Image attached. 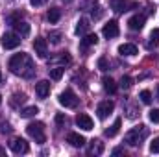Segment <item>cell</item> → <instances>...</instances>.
Masks as SVG:
<instances>
[{
  "label": "cell",
  "mask_w": 159,
  "mask_h": 157,
  "mask_svg": "<svg viewBox=\"0 0 159 157\" xmlns=\"http://www.w3.org/2000/svg\"><path fill=\"white\" fill-rule=\"evenodd\" d=\"M120 126H122V120L117 118V120H115V124H113L111 128H107V129H106V137H109V139H111V137H115V135L119 133Z\"/></svg>",
  "instance_id": "cb8c5ba5"
},
{
  "label": "cell",
  "mask_w": 159,
  "mask_h": 157,
  "mask_svg": "<svg viewBox=\"0 0 159 157\" xmlns=\"http://www.w3.org/2000/svg\"><path fill=\"white\" fill-rule=\"evenodd\" d=\"M80 98L76 96V92L72 91V89H65L61 94H59V104L63 105V107H69V109H74L76 105H78Z\"/></svg>",
  "instance_id": "277c9868"
},
{
  "label": "cell",
  "mask_w": 159,
  "mask_h": 157,
  "mask_svg": "<svg viewBox=\"0 0 159 157\" xmlns=\"http://www.w3.org/2000/svg\"><path fill=\"white\" fill-rule=\"evenodd\" d=\"M139 98H141V102L143 104H152V92L148 91V89H144V91H141V94H139Z\"/></svg>",
  "instance_id": "4316f807"
},
{
  "label": "cell",
  "mask_w": 159,
  "mask_h": 157,
  "mask_svg": "<svg viewBox=\"0 0 159 157\" xmlns=\"http://www.w3.org/2000/svg\"><path fill=\"white\" fill-rule=\"evenodd\" d=\"M24 102H26V94H24V92H15V94L11 96V100H9V105L17 109V107H19L20 104H24Z\"/></svg>",
  "instance_id": "44dd1931"
},
{
  "label": "cell",
  "mask_w": 159,
  "mask_h": 157,
  "mask_svg": "<svg viewBox=\"0 0 159 157\" xmlns=\"http://www.w3.org/2000/svg\"><path fill=\"white\" fill-rule=\"evenodd\" d=\"M146 137H148V128H146L144 124H139L137 128H133V129H129V131L126 133L124 141H126L129 146H141Z\"/></svg>",
  "instance_id": "7a4b0ae2"
},
{
  "label": "cell",
  "mask_w": 159,
  "mask_h": 157,
  "mask_svg": "<svg viewBox=\"0 0 159 157\" xmlns=\"http://www.w3.org/2000/svg\"><path fill=\"white\" fill-rule=\"evenodd\" d=\"M98 43V35L96 34H87L83 39L80 41V46L81 48H87V46H93V44H96Z\"/></svg>",
  "instance_id": "d6986e66"
},
{
  "label": "cell",
  "mask_w": 159,
  "mask_h": 157,
  "mask_svg": "<svg viewBox=\"0 0 159 157\" xmlns=\"http://www.w3.org/2000/svg\"><path fill=\"white\" fill-rule=\"evenodd\" d=\"M98 69H100L102 72L109 70V63H107V59H106V57H100V59H98Z\"/></svg>",
  "instance_id": "f546056e"
},
{
  "label": "cell",
  "mask_w": 159,
  "mask_h": 157,
  "mask_svg": "<svg viewBox=\"0 0 159 157\" xmlns=\"http://www.w3.org/2000/svg\"><path fill=\"white\" fill-rule=\"evenodd\" d=\"M46 2H48V0H30V4L35 6V7H37V6H44Z\"/></svg>",
  "instance_id": "d6a6232c"
},
{
  "label": "cell",
  "mask_w": 159,
  "mask_h": 157,
  "mask_svg": "<svg viewBox=\"0 0 159 157\" xmlns=\"http://www.w3.org/2000/svg\"><path fill=\"white\" fill-rule=\"evenodd\" d=\"M0 44L6 48V50H13L20 44V35L19 34H13V32H7L0 37Z\"/></svg>",
  "instance_id": "5b68a950"
},
{
  "label": "cell",
  "mask_w": 159,
  "mask_h": 157,
  "mask_svg": "<svg viewBox=\"0 0 159 157\" xmlns=\"http://www.w3.org/2000/svg\"><path fill=\"white\" fill-rule=\"evenodd\" d=\"M0 104H2V96H0Z\"/></svg>",
  "instance_id": "74e56055"
},
{
  "label": "cell",
  "mask_w": 159,
  "mask_h": 157,
  "mask_svg": "<svg viewBox=\"0 0 159 157\" xmlns=\"http://www.w3.org/2000/svg\"><path fill=\"white\" fill-rule=\"evenodd\" d=\"M119 54L120 56H135L137 54V46L131 43H124L119 46Z\"/></svg>",
  "instance_id": "2e32d148"
},
{
  "label": "cell",
  "mask_w": 159,
  "mask_h": 157,
  "mask_svg": "<svg viewBox=\"0 0 159 157\" xmlns=\"http://www.w3.org/2000/svg\"><path fill=\"white\" fill-rule=\"evenodd\" d=\"M102 152H104V144L100 141H93L91 142V148H89V154L91 155H100Z\"/></svg>",
  "instance_id": "603a6c76"
},
{
  "label": "cell",
  "mask_w": 159,
  "mask_h": 157,
  "mask_svg": "<svg viewBox=\"0 0 159 157\" xmlns=\"http://www.w3.org/2000/svg\"><path fill=\"white\" fill-rule=\"evenodd\" d=\"M0 83H2V72H0Z\"/></svg>",
  "instance_id": "8d00e7d4"
},
{
  "label": "cell",
  "mask_w": 159,
  "mask_h": 157,
  "mask_svg": "<svg viewBox=\"0 0 159 157\" xmlns=\"http://www.w3.org/2000/svg\"><path fill=\"white\" fill-rule=\"evenodd\" d=\"M119 24H117V20H109L106 26H104V30H102V34L107 37V39H113V37H117L119 35Z\"/></svg>",
  "instance_id": "8fae6325"
},
{
  "label": "cell",
  "mask_w": 159,
  "mask_h": 157,
  "mask_svg": "<svg viewBox=\"0 0 159 157\" xmlns=\"http://www.w3.org/2000/svg\"><path fill=\"white\" fill-rule=\"evenodd\" d=\"M76 124H78V128L81 129H85V131H91L93 129V118L89 117V115H85V113H80L78 117H76Z\"/></svg>",
  "instance_id": "7c38bea8"
},
{
  "label": "cell",
  "mask_w": 159,
  "mask_h": 157,
  "mask_svg": "<svg viewBox=\"0 0 159 157\" xmlns=\"http://www.w3.org/2000/svg\"><path fill=\"white\" fill-rule=\"evenodd\" d=\"M67 142H69L70 146H74V148H81V146L85 144V139H83L80 133H74V131H72V133L67 135Z\"/></svg>",
  "instance_id": "5bb4252c"
},
{
  "label": "cell",
  "mask_w": 159,
  "mask_h": 157,
  "mask_svg": "<svg viewBox=\"0 0 159 157\" xmlns=\"http://www.w3.org/2000/svg\"><path fill=\"white\" fill-rule=\"evenodd\" d=\"M109 6L115 13H126L133 7H137V2H131V0H109Z\"/></svg>",
  "instance_id": "8992f818"
},
{
  "label": "cell",
  "mask_w": 159,
  "mask_h": 157,
  "mask_svg": "<svg viewBox=\"0 0 159 157\" xmlns=\"http://www.w3.org/2000/svg\"><path fill=\"white\" fill-rule=\"evenodd\" d=\"M9 148H11V152L17 154V155L30 152V146H28V142H26L24 139H13V141L9 142Z\"/></svg>",
  "instance_id": "52a82bcc"
},
{
  "label": "cell",
  "mask_w": 159,
  "mask_h": 157,
  "mask_svg": "<svg viewBox=\"0 0 159 157\" xmlns=\"http://www.w3.org/2000/svg\"><path fill=\"white\" fill-rule=\"evenodd\" d=\"M131 85H133V78H131V76H122V79H120V87H122L124 91L131 89Z\"/></svg>",
  "instance_id": "83f0119b"
},
{
  "label": "cell",
  "mask_w": 159,
  "mask_h": 157,
  "mask_svg": "<svg viewBox=\"0 0 159 157\" xmlns=\"http://www.w3.org/2000/svg\"><path fill=\"white\" fill-rule=\"evenodd\" d=\"M13 26H15V34H19L20 37H28V35H30V24H28V22H20V20H19V22H15Z\"/></svg>",
  "instance_id": "e0dca14e"
},
{
  "label": "cell",
  "mask_w": 159,
  "mask_h": 157,
  "mask_svg": "<svg viewBox=\"0 0 159 157\" xmlns=\"http://www.w3.org/2000/svg\"><path fill=\"white\" fill-rule=\"evenodd\" d=\"M150 152H152V154H159V137H156V139L150 142Z\"/></svg>",
  "instance_id": "1f68e13d"
},
{
  "label": "cell",
  "mask_w": 159,
  "mask_h": 157,
  "mask_svg": "<svg viewBox=\"0 0 159 157\" xmlns=\"http://www.w3.org/2000/svg\"><path fill=\"white\" fill-rule=\"evenodd\" d=\"M159 44V28H154L152 30V34H150V41H148V50H154V48H157Z\"/></svg>",
  "instance_id": "7402d4cb"
},
{
  "label": "cell",
  "mask_w": 159,
  "mask_h": 157,
  "mask_svg": "<svg viewBox=\"0 0 159 157\" xmlns=\"http://www.w3.org/2000/svg\"><path fill=\"white\" fill-rule=\"evenodd\" d=\"M144 20H146V17H144L143 13H137V15H133V17L128 20V26H129V30H133V32H139V30H143V26H144Z\"/></svg>",
  "instance_id": "30bf717a"
},
{
  "label": "cell",
  "mask_w": 159,
  "mask_h": 157,
  "mask_svg": "<svg viewBox=\"0 0 159 157\" xmlns=\"http://www.w3.org/2000/svg\"><path fill=\"white\" fill-rule=\"evenodd\" d=\"M4 154H6V150H4V148H2V146H0V157L4 155Z\"/></svg>",
  "instance_id": "d590c367"
},
{
  "label": "cell",
  "mask_w": 159,
  "mask_h": 157,
  "mask_svg": "<svg viewBox=\"0 0 159 157\" xmlns=\"http://www.w3.org/2000/svg\"><path fill=\"white\" fill-rule=\"evenodd\" d=\"M102 87H104V91L109 92V94H115V92H117V83H115V79L109 78V76H104V78H102Z\"/></svg>",
  "instance_id": "9a60e30c"
},
{
  "label": "cell",
  "mask_w": 159,
  "mask_h": 157,
  "mask_svg": "<svg viewBox=\"0 0 159 157\" xmlns=\"http://www.w3.org/2000/svg\"><path fill=\"white\" fill-rule=\"evenodd\" d=\"M89 28H91V24H89V19L81 17V19L78 20V24H76V34H78V35H85V34L89 32Z\"/></svg>",
  "instance_id": "ac0fdd59"
},
{
  "label": "cell",
  "mask_w": 159,
  "mask_h": 157,
  "mask_svg": "<svg viewBox=\"0 0 159 157\" xmlns=\"http://www.w3.org/2000/svg\"><path fill=\"white\" fill-rule=\"evenodd\" d=\"M148 118H150L154 124H159V109H152V111L148 113Z\"/></svg>",
  "instance_id": "4dcf8cb0"
},
{
  "label": "cell",
  "mask_w": 159,
  "mask_h": 157,
  "mask_svg": "<svg viewBox=\"0 0 159 157\" xmlns=\"http://www.w3.org/2000/svg\"><path fill=\"white\" fill-rule=\"evenodd\" d=\"M46 19H48V22H50V24H56V22L61 19V9H59V7H52V9H48Z\"/></svg>",
  "instance_id": "ffe728a7"
},
{
  "label": "cell",
  "mask_w": 159,
  "mask_h": 157,
  "mask_svg": "<svg viewBox=\"0 0 159 157\" xmlns=\"http://www.w3.org/2000/svg\"><path fill=\"white\" fill-rule=\"evenodd\" d=\"M48 72H50V78L57 81V79L63 78V72H65V69H63V67H54V69H48Z\"/></svg>",
  "instance_id": "d4e9b609"
},
{
  "label": "cell",
  "mask_w": 159,
  "mask_h": 157,
  "mask_svg": "<svg viewBox=\"0 0 159 157\" xmlns=\"http://www.w3.org/2000/svg\"><path fill=\"white\" fill-rule=\"evenodd\" d=\"M120 154H124L122 148H115V150H113V155H120Z\"/></svg>",
  "instance_id": "e575fe53"
},
{
  "label": "cell",
  "mask_w": 159,
  "mask_h": 157,
  "mask_svg": "<svg viewBox=\"0 0 159 157\" xmlns=\"http://www.w3.org/2000/svg\"><path fill=\"white\" fill-rule=\"evenodd\" d=\"M113 109H115V104H113L111 100H104V102H100V104H98L96 113H98V117L104 120V118H107L111 113H113Z\"/></svg>",
  "instance_id": "ba28073f"
},
{
  "label": "cell",
  "mask_w": 159,
  "mask_h": 157,
  "mask_svg": "<svg viewBox=\"0 0 159 157\" xmlns=\"http://www.w3.org/2000/svg\"><path fill=\"white\" fill-rule=\"evenodd\" d=\"M9 70L15 76H20V78H34L35 65H34L32 57L26 52H19V54L11 56V59H9Z\"/></svg>",
  "instance_id": "6da1fadb"
},
{
  "label": "cell",
  "mask_w": 159,
  "mask_h": 157,
  "mask_svg": "<svg viewBox=\"0 0 159 157\" xmlns=\"http://www.w3.org/2000/svg\"><path fill=\"white\" fill-rule=\"evenodd\" d=\"M48 39H50L52 44H59V41H61V34H59V32H50V34H48Z\"/></svg>",
  "instance_id": "f1b7e54d"
},
{
  "label": "cell",
  "mask_w": 159,
  "mask_h": 157,
  "mask_svg": "<svg viewBox=\"0 0 159 157\" xmlns=\"http://www.w3.org/2000/svg\"><path fill=\"white\" fill-rule=\"evenodd\" d=\"M48 92H50V81L41 79V81L35 83V94H37L39 98H46V96H48Z\"/></svg>",
  "instance_id": "4fadbf2b"
},
{
  "label": "cell",
  "mask_w": 159,
  "mask_h": 157,
  "mask_svg": "<svg viewBox=\"0 0 159 157\" xmlns=\"http://www.w3.org/2000/svg\"><path fill=\"white\" fill-rule=\"evenodd\" d=\"M37 113H39V109H37L35 105H32V107L22 109V111H20V117H22V118H32V117H35Z\"/></svg>",
  "instance_id": "484cf974"
},
{
  "label": "cell",
  "mask_w": 159,
  "mask_h": 157,
  "mask_svg": "<svg viewBox=\"0 0 159 157\" xmlns=\"http://www.w3.org/2000/svg\"><path fill=\"white\" fill-rule=\"evenodd\" d=\"M26 133H28L35 142H39V144H43V142L46 141V135H44V124H43V122H30V124L26 126Z\"/></svg>",
  "instance_id": "3957f363"
},
{
  "label": "cell",
  "mask_w": 159,
  "mask_h": 157,
  "mask_svg": "<svg viewBox=\"0 0 159 157\" xmlns=\"http://www.w3.org/2000/svg\"><path fill=\"white\" fill-rule=\"evenodd\" d=\"M34 50H35V54L39 56L41 59H44V57L48 56V44H46V39L37 37V39L34 41Z\"/></svg>",
  "instance_id": "9c48e42d"
},
{
  "label": "cell",
  "mask_w": 159,
  "mask_h": 157,
  "mask_svg": "<svg viewBox=\"0 0 159 157\" xmlns=\"http://www.w3.org/2000/svg\"><path fill=\"white\" fill-rule=\"evenodd\" d=\"M56 122H57L59 126H61V124H65V117H63L61 113H57V115H56Z\"/></svg>",
  "instance_id": "836d02e7"
}]
</instances>
